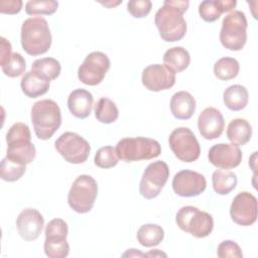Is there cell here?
<instances>
[{
  "instance_id": "obj_1",
  "label": "cell",
  "mask_w": 258,
  "mask_h": 258,
  "mask_svg": "<svg viewBox=\"0 0 258 258\" xmlns=\"http://www.w3.org/2000/svg\"><path fill=\"white\" fill-rule=\"evenodd\" d=\"M188 5L187 0H165L156 11L154 23L164 41L174 42L184 37L187 26L183 13L187 10Z\"/></svg>"
},
{
  "instance_id": "obj_2",
  "label": "cell",
  "mask_w": 258,
  "mask_h": 258,
  "mask_svg": "<svg viewBox=\"0 0 258 258\" xmlns=\"http://www.w3.org/2000/svg\"><path fill=\"white\" fill-rule=\"evenodd\" d=\"M51 33L47 21L42 17L27 18L21 26L20 41L29 55L45 53L51 45Z\"/></svg>"
},
{
  "instance_id": "obj_3",
  "label": "cell",
  "mask_w": 258,
  "mask_h": 258,
  "mask_svg": "<svg viewBox=\"0 0 258 258\" xmlns=\"http://www.w3.org/2000/svg\"><path fill=\"white\" fill-rule=\"evenodd\" d=\"M31 122L38 139H49L61 124V112L56 102L45 99L34 103L31 108Z\"/></svg>"
},
{
  "instance_id": "obj_4",
  "label": "cell",
  "mask_w": 258,
  "mask_h": 258,
  "mask_svg": "<svg viewBox=\"0 0 258 258\" xmlns=\"http://www.w3.org/2000/svg\"><path fill=\"white\" fill-rule=\"evenodd\" d=\"M6 157L21 164L31 163L36 155V149L31 142L29 127L22 122L13 124L7 134Z\"/></svg>"
},
{
  "instance_id": "obj_5",
  "label": "cell",
  "mask_w": 258,
  "mask_h": 258,
  "mask_svg": "<svg viewBox=\"0 0 258 258\" xmlns=\"http://www.w3.org/2000/svg\"><path fill=\"white\" fill-rule=\"evenodd\" d=\"M116 151L119 159L125 162L149 160L161 153L158 141L146 137H126L118 141Z\"/></svg>"
},
{
  "instance_id": "obj_6",
  "label": "cell",
  "mask_w": 258,
  "mask_h": 258,
  "mask_svg": "<svg viewBox=\"0 0 258 258\" xmlns=\"http://www.w3.org/2000/svg\"><path fill=\"white\" fill-rule=\"evenodd\" d=\"M247 26L248 23L244 12L234 10L226 15L220 31L222 45L229 50H241L247 41Z\"/></svg>"
},
{
  "instance_id": "obj_7",
  "label": "cell",
  "mask_w": 258,
  "mask_h": 258,
  "mask_svg": "<svg viewBox=\"0 0 258 258\" xmlns=\"http://www.w3.org/2000/svg\"><path fill=\"white\" fill-rule=\"evenodd\" d=\"M98 196V184L89 174L79 175L68 194V203L73 211L79 214L89 213Z\"/></svg>"
},
{
  "instance_id": "obj_8",
  "label": "cell",
  "mask_w": 258,
  "mask_h": 258,
  "mask_svg": "<svg viewBox=\"0 0 258 258\" xmlns=\"http://www.w3.org/2000/svg\"><path fill=\"white\" fill-rule=\"evenodd\" d=\"M175 222L180 230L196 238L208 237L214 229L213 217L192 206L180 208L175 215Z\"/></svg>"
},
{
  "instance_id": "obj_9",
  "label": "cell",
  "mask_w": 258,
  "mask_h": 258,
  "mask_svg": "<svg viewBox=\"0 0 258 258\" xmlns=\"http://www.w3.org/2000/svg\"><path fill=\"white\" fill-rule=\"evenodd\" d=\"M168 143L174 156L182 162H194L200 157V143L187 127L175 128L168 137Z\"/></svg>"
},
{
  "instance_id": "obj_10",
  "label": "cell",
  "mask_w": 258,
  "mask_h": 258,
  "mask_svg": "<svg viewBox=\"0 0 258 258\" xmlns=\"http://www.w3.org/2000/svg\"><path fill=\"white\" fill-rule=\"evenodd\" d=\"M69 227L62 219H53L45 227L44 253L49 258H64L70 253V245L67 241Z\"/></svg>"
},
{
  "instance_id": "obj_11",
  "label": "cell",
  "mask_w": 258,
  "mask_h": 258,
  "mask_svg": "<svg viewBox=\"0 0 258 258\" xmlns=\"http://www.w3.org/2000/svg\"><path fill=\"white\" fill-rule=\"evenodd\" d=\"M54 147L67 162L73 164L85 162L91 151V146L84 137L70 131L62 133L55 140Z\"/></svg>"
},
{
  "instance_id": "obj_12",
  "label": "cell",
  "mask_w": 258,
  "mask_h": 258,
  "mask_svg": "<svg viewBox=\"0 0 258 258\" xmlns=\"http://www.w3.org/2000/svg\"><path fill=\"white\" fill-rule=\"evenodd\" d=\"M169 177L168 165L162 161L157 160L149 163L145 168L140 184L139 192L146 200L156 198Z\"/></svg>"
},
{
  "instance_id": "obj_13",
  "label": "cell",
  "mask_w": 258,
  "mask_h": 258,
  "mask_svg": "<svg viewBox=\"0 0 258 258\" xmlns=\"http://www.w3.org/2000/svg\"><path fill=\"white\" fill-rule=\"evenodd\" d=\"M111 66L110 59L102 51H93L78 69L79 80L88 86H97L104 80Z\"/></svg>"
},
{
  "instance_id": "obj_14",
  "label": "cell",
  "mask_w": 258,
  "mask_h": 258,
  "mask_svg": "<svg viewBox=\"0 0 258 258\" xmlns=\"http://www.w3.org/2000/svg\"><path fill=\"white\" fill-rule=\"evenodd\" d=\"M230 216L240 226H251L257 220V199L248 191H240L230 207Z\"/></svg>"
},
{
  "instance_id": "obj_15",
  "label": "cell",
  "mask_w": 258,
  "mask_h": 258,
  "mask_svg": "<svg viewBox=\"0 0 258 258\" xmlns=\"http://www.w3.org/2000/svg\"><path fill=\"white\" fill-rule=\"evenodd\" d=\"M207 187L206 177L197 171L183 169L174 174L172 178L173 191L182 198L200 196Z\"/></svg>"
},
{
  "instance_id": "obj_16",
  "label": "cell",
  "mask_w": 258,
  "mask_h": 258,
  "mask_svg": "<svg viewBox=\"0 0 258 258\" xmlns=\"http://www.w3.org/2000/svg\"><path fill=\"white\" fill-rule=\"evenodd\" d=\"M142 85L151 92L170 89L175 84V74L163 64L155 63L146 67L141 76Z\"/></svg>"
},
{
  "instance_id": "obj_17",
  "label": "cell",
  "mask_w": 258,
  "mask_h": 258,
  "mask_svg": "<svg viewBox=\"0 0 258 258\" xmlns=\"http://www.w3.org/2000/svg\"><path fill=\"white\" fill-rule=\"evenodd\" d=\"M242 151L240 147L233 143H219L213 145L208 153L209 161L221 169H231L237 167L242 161Z\"/></svg>"
},
{
  "instance_id": "obj_18",
  "label": "cell",
  "mask_w": 258,
  "mask_h": 258,
  "mask_svg": "<svg viewBox=\"0 0 258 258\" xmlns=\"http://www.w3.org/2000/svg\"><path fill=\"white\" fill-rule=\"evenodd\" d=\"M44 226L42 215L32 208L24 209L17 217L16 227L18 234L25 241L36 240Z\"/></svg>"
},
{
  "instance_id": "obj_19",
  "label": "cell",
  "mask_w": 258,
  "mask_h": 258,
  "mask_svg": "<svg viewBox=\"0 0 258 258\" xmlns=\"http://www.w3.org/2000/svg\"><path fill=\"white\" fill-rule=\"evenodd\" d=\"M198 128L202 137L207 140H214L220 137L225 128L222 113L214 107L206 108L198 118Z\"/></svg>"
},
{
  "instance_id": "obj_20",
  "label": "cell",
  "mask_w": 258,
  "mask_h": 258,
  "mask_svg": "<svg viewBox=\"0 0 258 258\" xmlns=\"http://www.w3.org/2000/svg\"><path fill=\"white\" fill-rule=\"evenodd\" d=\"M93 95L85 89H76L68 97V107L70 112L79 119L90 116L93 108Z\"/></svg>"
},
{
  "instance_id": "obj_21",
  "label": "cell",
  "mask_w": 258,
  "mask_h": 258,
  "mask_svg": "<svg viewBox=\"0 0 258 258\" xmlns=\"http://www.w3.org/2000/svg\"><path fill=\"white\" fill-rule=\"evenodd\" d=\"M170 111L174 118L178 120H188L196 111V99L186 91H179L172 95L170 99Z\"/></svg>"
},
{
  "instance_id": "obj_22",
  "label": "cell",
  "mask_w": 258,
  "mask_h": 258,
  "mask_svg": "<svg viewBox=\"0 0 258 258\" xmlns=\"http://www.w3.org/2000/svg\"><path fill=\"white\" fill-rule=\"evenodd\" d=\"M236 5V0H205L199 5V14L205 21L214 22L224 12L232 11Z\"/></svg>"
},
{
  "instance_id": "obj_23",
  "label": "cell",
  "mask_w": 258,
  "mask_h": 258,
  "mask_svg": "<svg viewBox=\"0 0 258 258\" xmlns=\"http://www.w3.org/2000/svg\"><path fill=\"white\" fill-rule=\"evenodd\" d=\"M190 62L188 51L182 46L168 48L163 54V66L173 74H178L187 69Z\"/></svg>"
},
{
  "instance_id": "obj_24",
  "label": "cell",
  "mask_w": 258,
  "mask_h": 258,
  "mask_svg": "<svg viewBox=\"0 0 258 258\" xmlns=\"http://www.w3.org/2000/svg\"><path fill=\"white\" fill-rule=\"evenodd\" d=\"M49 83L36 73L29 71L21 79L20 87L28 98H37L44 95L49 89Z\"/></svg>"
},
{
  "instance_id": "obj_25",
  "label": "cell",
  "mask_w": 258,
  "mask_h": 258,
  "mask_svg": "<svg viewBox=\"0 0 258 258\" xmlns=\"http://www.w3.org/2000/svg\"><path fill=\"white\" fill-rule=\"evenodd\" d=\"M252 136V127L250 123L242 118H236L230 121L227 128V138L238 146L248 143Z\"/></svg>"
},
{
  "instance_id": "obj_26",
  "label": "cell",
  "mask_w": 258,
  "mask_h": 258,
  "mask_svg": "<svg viewBox=\"0 0 258 258\" xmlns=\"http://www.w3.org/2000/svg\"><path fill=\"white\" fill-rule=\"evenodd\" d=\"M248 100V91L242 85H232L223 94L224 104L231 111H241L247 106Z\"/></svg>"
},
{
  "instance_id": "obj_27",
  "label": "cell",
  "mask_w": 258,
  "mask_h": 258,
  "mask_svg": "<svg viewBox=\"0 0 258 258\" xmlns=\"http://www.w3.org/2000/svg\"><path fill=\"white\" fill-rule=\"evenodd\" d=\"M212 184L215 192L220 196L229 195L237 185V176L233 171L217 169L212 175Z\"/></svg>"
},
{
  "instance_id": "obj_28",
  "label": "cell",
  "mask_w": 258,
  "mask_h": 258,
  "mask_svg": "<svg viewBox=\"0 0 258 258\" xmlns=\"http://www.w3.org/2000/svg\"><path fill=\"white\" fill-rule=\"evenodd\" d=\"M137 241L143 247H154L160 244L164 238L163 229L156 224L142 225L136 234Z\"/></svg>"
},
{
  "instance_id": "obj_29",
  "label": "cell",
  "mask_w": 258,
  "mask_h": 258,
  "mask_svg": "<svg viewBox=\"0 0 258 258\" xmlns=\"http://www.w3.org/2000/svg\"><path fill=\"white\" fill-rule=\"evenodd\" d=\"M31 71L50 82L59 76L61 67L59 61L53 57H42L33 61Z\"/></svg>"
},
{
  "instance_id": "obj_30",
  "label": "cell",
  "mask_w": 258,
  "mask_h": 258,
  "mask_svg": "<svg viewBox=\"0 0 258 258\" xmlns=\"http://www.w3.org/2000/svg\"><path fill=\"white\" fill-rule=\"evenodd\" d=\"M240 71V64L234 57L225 56L214 64V74L221 81H230L236 78Z\"/></svg>"
},
{
  "instance_id": "obj_31",
  "label": "cell",
  "mask_w": 258,
  "mask_h": 258,
  "mask_svg": "<svg viewBox=\"0 0 258 258\" xmlns=\"http://www.w3.org/2000/svg\"><path fill=\"white\" fill-rule=\"evenodd\" d=\"M95 117L101 123L111 124L118 119L119 110L112 100L101 98L95 105Z\"/></svg>"
},
{
  "instance_id": "obj_32",
  "label": "cell",
  "mask_w": 258,
  "mask_h": 258,
  "mask_svg": "<svg viewBox=\"0 0 258 258\" xmlns=\"http://www.w3.org/2000/svg\"><path fill=\"white\" fill-rule=\"evenodd\" d=\"M26 165L21 164L19 162L13 161L6 156L1 160L0 167V176L3 180L8 182H13L22 177L25 173Z\"/></svg>"
},
{
  "instance_id": "obj_33",
  "label": "cell",
  "mask_w": 258,
  "mask_h": 258,
  "mask_svg": "<svg viewBox=\"0 0 258 258\" xmlns=\"http://www.w3.org/2000/svg\"><path fill=\"white\" fill-rule=\"evenodd\" d=\"M58 7V2L53 0H29L25 4L28 15H51Z\"/></svg>"
},
{
  "instance_id": "obj_34",
  "label": "cell",
  "mask_w": 258,
  "mask_h": 258,
  "mask_svg": "<svg viewBox=\"0 0 258 258\" xmlns=\"http://www.w3.org/2000/svg\"><path fill=\"white\" fill-rule=\"evenodd\" d=\"M119 157L116 148L113 146H103L99 148L95 154L94 162L100 168H112L117 165Z\"/></svg>"
},
{
  "instance_id": "obj_35",
  "label": "cell",
  "mask_w": 258,
  "mask_h": 258,
  "mask_svg": "<svg viewBox=\"0 0 258 258\" xmlns=\"http://www.w3.org/2000/svg\"><path fill=\"white\" fill-rule=\"evenodd\" d=\"M2 72L9 78H17L21 76L26 69L24 57L18 52H12L11 56L1 64Z\"/></svg>"
},
{
  "instance_id": "obj_36",
  "label": "cell",
  "mask_w": 258,
  "mask_h": 258,
  "mask_svg": "<svg viewBox=\"0 0 258 258\" xmlns=\"http://www.w3.org/2000/svg\"><path fill=\"white\" fill-rule=\"evenodd\" d=\"M217 255L220 258H227V257L242 258L243 257V253L240 246L232 240H225L221 242L218 246Z\"/></svg>"
},
{
  "instance_id": "obj_37",
  "label": "cell",
  "mask_w": 258,
  "mask_h": 258,
  "mask_svg": "<svg viewBox=\"0 0 258 258\" xmlns=\"http://www.w3.org/2000/svg\"><path fill=\"white\" fill-rule=\"evenodd\" d=\"M152 3L149 0H131L127 3L128 12L135 18H143L149 14Z\"/></svg>"
},
{
  "instance_id": "obj_38",
  "label": "cell",
  "mask_w": 258,
  "mask_h": 258,
  "mask_svg": "<svg viewBox=\"0 0 258 258\" xmlns=\"http://www.w3.org/2000/svg\"><path fill=\"white\" fill-rule=\"evenodd\" d=\"M21 0H0V12L3 14H17L22 8Z\"/></svg>"
},
{
  "instance_id": "obj_39",
  "label": "cell",
  "mask_w": 258,
  "mask_h": 258,
  "mask_svg": "<svg viewBox=\"0 0 258 258\" xmlns=\"http://www.w3.org/2000/svg\"><path fill=\"white\" fill-rule=\"evenodd\" d=\"M12 54L11 43L4 37L0 38V66L3 64Z\"/></svg>"
},
{
  "instance_id": "obj_40",
  "label": "cell",
  "mask_w": 258,
  "mask_h": 258,
  "mask_svg": "<svg viewBox=\"0 0 258 258\" xmlns=\"http://www.w3.org/2000/svg\"><path fill=\"white\" fill-rule=\"evenodd\" d=\"M120 3H122V1H117V2H102L101 4L102 5H105V6H107V7H109V8H112V6L114 7V6H116V5H118V4H120Z\"/></svg>"
}]
</instances>
